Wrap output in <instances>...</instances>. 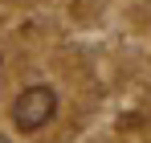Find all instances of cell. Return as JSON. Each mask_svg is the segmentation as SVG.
<instances>
[{"mask_svg":"<svg viewBox=\"0 0 151 143\" xmlns=\"http://www.w3.org/2000/svg\"><path fill=\"white\" fill-rule=\"evenodd\" d=\"M53 115H57V90L53 86H41L37 82V86H25L21 94L12 98V123L25 135H33L45 123H53Z\"/></svg>","mask_w":151,"mask_h":143,"instance_id":"1","label":"cell"}]
</instances>
